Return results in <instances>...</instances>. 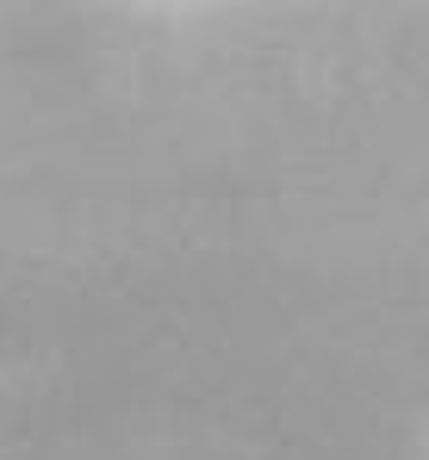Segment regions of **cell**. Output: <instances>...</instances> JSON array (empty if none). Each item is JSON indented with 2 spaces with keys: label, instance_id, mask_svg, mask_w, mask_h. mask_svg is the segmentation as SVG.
<instances>
[]
</instances>
